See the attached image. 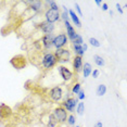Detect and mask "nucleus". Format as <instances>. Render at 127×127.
<instances>
[{
	"label": "nucleus",
	"mask_w": 127,
	"mask_h": 127,
	"mask_svg": "<svg viewBox=\"0 0 127 127\" xmlns=\"http://www.w3.org/2000/svg\"><path fill=\"white\" fill-rule=\"evenodd\" d=\"M57 58L54 57L53 53H46L44 58H42V65H44L45 68H47V70H49V68L53 67L54 65L57 64Z\"/></svg>",
	"instance_id": "1"
},
{
	"label": "nucleus",
	"mask_w": 127,
	"mask_h": 127,
	"mask_svg": "<svg viewBox=\"0 0 127 127\" xmlns=\"http://www.w3.org/2000/svg\"><path fill=\"white\" fill-rule=\"evenodd\" d=\"M53 54H54V57L57 58V61H59V62H67L71 57L70 51L66 50V49H63V48L57 49L56 52Z\"/></svg>",
	"instance_id": "2"
},
{
	"label": "nucleus",
	"mask_w": 127,
	"mask_h": 127,
	"mask_svg": "<svg viewBox=\"0 0 127 127\" xmlns=\"http://www.w3.org/2000/svg\"><path fill=\"white\" fill-rule=\"evenodd\" d=\"M53 116L56 117V120L59 123H63V122H65L66 118H67V112H66V110L64 108H62V106H59V108L54 109Z\"/></svg>",
	"instance_id": "3"
},
{
	"label": "nucleus",
	"mask_w": 127,
	"mask_h": 127,
	"mask_svg": "<svg viewBox=\"0 0 127 127\" xmlns=\"http://www.w3.org/2000/svg\"><path fill=\"white\" fill-rule=\"evenodd\" d=\"M66 44H67V37H66L65 34H60V35H58V36L54 37L53 46L57 49H60V48L64 47Z\"/></svg>",
	"instance_id": "4"
},
{
	"label": "nucleus",
	"mask_w": 127,
	"mask_h": 127,
	"mask_svg": "<svg viewBox=\"0 0 127 127\" xmlns=\"http://www.w3.org/2000/svg\"><path fill=\"white\" fill-rule=\"evenodd\" d=\"M77 104H78V99L77 98H68L63 102L64 109L68 112H73Z\"/></svg>",
	"instance_id": "5"
},
{
	"label": "nucleus",
	"mask_w": 127,
	"mask_h": 127,
	"mask_svg": "<svg viewBox=\"0 0 127 127\" xmlns=\"http://www.w3.org/2000/svg\"><path fill=\"white\" fill-rule=\"evenodd\" d=\"M45 16H46V21L47 22L54 23V22L59 21L60 13H59V11H54V10L49 9V10H47V12L45 13Z\"/></svg>",
	"instance_id": "6"
},
{
	"label": "nucleus",
	"mask_w": 127,
	"mask_h": 127,
	"mask_svg": "<svg viewBox=\"0 0 127 127\" xmlns=\"http://www.w3.org/2000/svg\"><path fill=\"white\" fill-rule=\"evenodd\" d=\"M62 97H63V90H62L61 87H59V86H57V87H54L50 90V98L53 101H56V102L61 100Z\"/></svg>",
	"instance_id": "7"
},
{
	"label": "nucleus",
	"mask_w": 127,
	"mask_h": 127,
	"mask_svg": "<svg viewBox=\"0 0 127 127\" xmlns=\"http://www.w3.org/2000/svg\"><path fill=\"white\" fill-rule=\"evenodd\" d=\"M40 30H41L46 35H49V34H52V32L54 30V24L53 23H49L47 21H44L40 23Z\"/></svg>",
	"instance_id": "8"
},
{
	"label": "nucleus",
	"mask_w": 127,
	"mask_h": 127,
	"mask_svg": "<svg viewBox=\"0 0 127 127\" xmlns=\"http://www.w3.org/2000/svg\"><path fill=\"white\" fill-rule=\"evenodd\" d=\"M53 39L54 37L52 34H49V35H45L41 38V44L44 46L45 49H50L53 46Z\"/></svg>",
	"instance_id": "9"
},
{
	"label": "nucleus",
	"mask_w": 127,
	"mask_h": 127,
	"mask_svg": "<svg viewBox=\"0 0 127 127\" xmlns=\"http://www.w3.org/2000/svg\"><path fill=\"white\" fill-rule=\"evenodd\" d=\"M59 72H60L62 78L64 80H71L72 77H73V73H72L67 67H65V66H63V65L59 66Z\"/></svg>",
	"instance_id": "10"
},
{
	"label": "nucleus",
	"mask_w": 127,
	"mask_h": 127,
	"mask_svg": "<svg viewBox=\"0 0 127 127\" xmlns=\"http://www.w3.org/2000/svg\"><path fill=\"white\" fill-rule=\"evenodd\" d=\"M12 64L16 68H22L25 66V59L22 56H18L12 59Z\"/></svg>",
	"instance_id": "11"
},
{
	"label": "nucleus",
	"mask_w": 127,
	"mask_h": 127,
	"mask_svg": "<svg viewBox=\"0 0 127 127\" xmlns=\"http://www.w3.org/2000/svg\"><path fill=\"white\" fill-rule=\"evenodd\" d=\"M73 67H74V70H75L76 73H78V72L82 71V68H83V59H82V57L76 56L74 58V60H73Z\"/></svg>",
	"instance_id": "12"
},
{
	"label": "nucleus",
	"mask_w": 127,
	"mask_h": 127,
	"mask_svg": "<svg viewBox=\"0 0 127 127\" xmlns=\"http://www.w3.org/2000/svg\"><path fill=\"white\" fill-rule=\"evenodd\" d=\"M65 27H66V31H67V36H68V39L71 40V41H73L75 39V37H76V32L74 31V28L72 27V25L70 24V22L68 21H65Z\"/></svg>",
	"instance_id": "13"
},
{
	"label": "nucleus",
	"mask_w": 127,
	"mask_h": 127,
	"mask_svg": "<svg viewBox=\"0 0 127 127\" xmlns=\"http://www.w3.org/2000/svg\"><path fill=\"white\" fill-rule=\"evenodd\" d=\"M68 14H70L71 19L73 20V22L75 23V24H76V26H77V27H80V26H82V23H80L79 19H78V16H77V14L75 13L73 10H70V11H68Z\"/></svg>",
	"instance_id": "14"
},
{
	"label": "nucleus",
	"mask_w": 127,
	"mask_h": 127,
	"mask_svg": "<svg viewBox=\"0 0 127 127\" xmlns=\"http://www.w3.org/2000/svg\"><path fill=\"white\" fill-rule=\"evenodd\" d=\"M59 122L56 120V117L53 116V114H50L48 117V127H57Z\"/></svg>",
	"instance_id": "15"
},
{
	"label": "nucleus",
	"mask_w": 127,
	"mask_h": 127,
	"mask_svg": "<svg viewBox=\"0 0 127 127\" xmlns=\"http://www.w3.org/2000/svg\"><path fill=\"white\" fill-rule=\"evenodd\" d=\"M83 74L84 77H88L91 74V65L89 63H85V65L83 67Z\"/></svg>",
	"instance_id": "16"
},
{
	"label": "nucleus",
	"mask_w": 127,
	"mask_h": 127,
	"mask_svg": "<svg viewBox=\"0 0 127 127\" xmlns=\"http://www.w3.org/2000/svg\"><path fill=\"white\" fill-rule=\"evenodd\" d=\"M73 50H74L75 54H76V56H78V57H82L84 54L82 45H73Z\"/></svg>",
	"instance_id": "17"
},
{
	"label": "nucleus",
	"mask_w": 127,
	"mask_h": 127,
	"mask_svg": "<svg viewBox=\"0 0 127 127\" xmlns=\"http://www.w3.org/2000/svg\"><path fill=\"white\" fill-rule=\"evenodd\" d=\"M105 92H106V86H104V85L98 86V88H97V95L99 97L103 96V95H105Z\"/></svg>",
	"instance_id": "18"
},
{
	"label": "nucleus",
	"mask_w": 127,
	"mask_h": 127,
	"mask_svg": "<svg viewBox=\"0 0 127 127\" xmlns=\"http://www.w3.org/2000/svg\"><path fill=\"white\" fill-rule=\"evenodd\" d=\"M94 60H95V63L98 65V66H103L104 65V60L102 59L100 56H94Z\"/></svg>",
	"instance_id": "19"
},
{
	"label": "nucleus",
	"mask_w": 127,
	"mask_h": 127,
	"mask_svg": "<svg viewBox=\"0 0 127 127\" xmlns=\"http://www.w3.org/2000/svg\"><path fill=\"white\" fill-rule=\"evenodd\" d=\"M32 5H31V9L34 11V12H37L40 8H41V3L39 1H35V2H31Z\"/></svg>",
	"instance_id": "20"
},
{
	"label": "nucleus",
	"mask_w": 127,
	"mask_h": 127,
	"mask_svg": "<svg viewBox=\"0 0 127 127\" xmlns=\"http://www.w3.org/2000/svg\"><path fill=\"white\" fill-rule=\"evenodd\" d=\"M84 112H85V105H84L83 102H79L78 104H77V113L79 115H83Z\"/></svg>",
	"instance_id": "21"
},
{
	"label": "nucleus",
	"mask_w": 127,
	"mask_h": 127,
	"mask_svg": "<svg viewBox=\"0 0 127 127\" xmlns=\"http://www.w3.org/2000/svg\"><path fill=\"white\" fill-rule=\"evenodd\" d=\"M83 38H82V36L78 35L77 34L76 37H75V39L73 40V45H83Z\"/></svg>",
	"instance_id": "22"
},
{
	"label": "nucleus",
	"mask_w": 127,
	"mask_h": 127,
	"mask_svg": "<svg viewBox=\"0 0 127 127\" xmlns=\"http://www.w3.org/2000/svg\"><path fill=\"white\" fill-rule=\"evenodd\" d=\"M80 91V84H75V85L73 86V89H72V92H73L74 95H77L78 92Z\"/></svg>",
	"instance_id": "23"
},
{
	"label": "nucleus",
	"mask_w": 127,
	"mask_h": 127,
	"mask_svg": "<svg viewBox=\"0 0 127 127\" xmlns=\"http://www.w3.org/2000/svg\"><path fill=\"white\" fill-rule=\"evenodd\" d=\"M62 8L64 9V12H63V13H62V15H61V16H62V19L64 20V22H65V21H68V18H70V16H68V14H67V9H66L64 5H63Z\"/></svg>",
	"instance_id": "24"
},
{
	"label": "nucleus",
	"mask_w": 127,
	"mask_h": 127,
	"mask_svg": "<svg viewBox=\"0 0 127 127\" xmlns=\"http://www.w3.org/2000/svg\"><path fill=\"white\" fill-rule=\"evenodd\" d=\"M47 3L50 4V9L51 10H54V11H59V7L57 5V3L54 1H48Z\"/></svg>",
	"instance_id": "25"
},
{
	"label": "nucleus",
	"mask_w": 127,
	"mask_h": 127,
	"mask_svg": "<svg viewBox=\"0 0 127 127\" xmlns=\"http://www.w3.org/2000/svg\"><path fill=\"white\" fill-rule=\"evenodd\" d=\"M89 42H90V45L94 46V47H100V42L98 41L96 38H90L89 39Z\"/></svg>",
	"instance_id": "26"
},
{
	"label": "nucleus",
	"mask_w": 127,
	"mask_h": 127,
	"mask_svg": "<svg viewBox=\"0 0 127 127\" xmlns=\"http://www.w3.org/2000/svg\"><path fill=\"white\" fill-rule=\"evenodd\" d=\"M66 120H67V124H68V125L73 126L74 124H75V117H74V115H68Z\"/></svg>",
	"instance_id": "27"
},
{
	"label": "nucleus",
	"mask_w": 127,
	"mask_h": 127,
	"mask_svg": "<svg viewBox=\"0 0 127 127\" xmlns=\"http://www.w3.org/2000/svg\"><path fill=\"white\" fill-rule=\"evenodd\" d=\"M77 95H78V97H77V99H79V100H84V99H85V92H84L83 90H80V91H79Z\"/></svg>",
	"instance_id": "28"
},
{
	"label": "nucleus",
	"mask_w": 127,
	"mask_h": 127,
	"mask_svg": "<svg viewBox=\"0 0 127 127\" xmlns=\"http://www.w3.org/2000/svg\"><path fill=\"white\" fill-rule=\"evenodd\" d=\"M75 8H76V11L78 12L79 15H83V13H82V10H80V8H79V5L78 3H75Z\"/></svg>",
	"instance_id": "29"
},
{
	"label": "nucleus",
	"mask_w": 127,
	"mask_h": 127,
	"mask_svg": "<svg viewBox=\"0 0 127 127\" xmlns=\"http://www.w3.org/2000/svg\"><path fill=\"white\" fill-rule=\"evenodd\" d=\"M91 74H92V76H94L95 78H97V77L99 76V71H98V70H95L94 72H91Z\"/></svg>",
	"instance_id": "30"
},
{
	"label": "nucleus",
	"mask_w": 127,
	"mask_h": 127,
	"mask_svg": "<svg viewBox=\"0 0 127 127\" xmlns=\"http://www.w3.org/2000/svg\"><path fill=\"white\" fill-rule=\"evenodd\" d=\"M116 9H117V11H118V12H120L121 14L123 13V9H122V7L120 5V3H116Z\"/></svg>",
	"instance_id": "31"
},
{
	"label": "nucleus",
	"mask_w": 127,
	"mask_h": 127,
	"mask_svg": "<svg viewBox=\"0 0 127 127\" xmlns=\"http://www.w3.org/2000/svg\"><path fill=\"white\" fill-rule=\"evenodd\" d=\"M82 48H83V51L85 52V51L87 50V45H86V44H83V45H82Z\"/></svg>",
	"instance_id": "32"
},
{
	"label": "nucleus",
	"mask_w": 127,
	"mask_h": 127,
	"mask_svg": "<svg viewBox=\"0 0 127 127\" xmlns=\"http://www.w3.org/2000/svg\"><path fill=\"white\" fill-rule=\"evenodd\" d=\"M102 10H103V11H106V10H108V4H106V3H103V5H102Z\"/></svg>",
	"instance_id": "33"
},
{
	"label": "nucleus",
	"mask_w": 127,
	"mask_h": 127,
	"mask_svg": "<svg viewBox=\"0 0 127 127\" xmlns=\"http://www.w3.org/2000/svg\"><path fill=\"white\" fill-rule=\"evenodd\" d=\"M94 127H102V123H101V122H98Z\"/></svg>",
	"instance_id": "34"
},
{
	"label": "nucleus",
	"mask_w": 127,
	"mask_h": 127,
	"mask_svg": "<svg viewBox=\"0 0 127 127\" xmlns=\"http://www.w3.org/2000/svg\"><path fill=\"white\" fill-rule=\"evenodd\" d=\"M96 4H97V5H100V4H101V1H99V0H97V1H96Z\"/></svg>",
	"instance_id": "35"
},
{
	"label": "nucleus",
	"mask_w": 127,
	"mask_h": 127,
	"mask_svg": "<svg viewBox=\"0 0 127 127\" xmlns=\"http://www.w3.org/2000/svg\"><path fill=\"white\" fill-rule=\"evenodd\" d=\"M76 127H79V126H76Z\"/></svg>",
	"instance_id": "36"
}]
</instances>
